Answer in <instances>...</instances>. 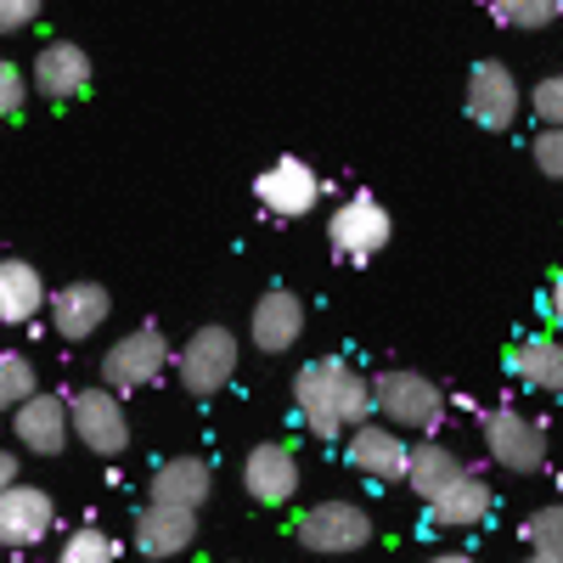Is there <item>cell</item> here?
I'll list each match as a JSON object with an SVG mask.
<instances>
[{"mask_svg": "<svg viewBox=\"0 0 563 563\" xmlns=\"http://www.w3.org/2000/svg\"><path fill=\"white\" fill-rule=\"evenodd\" d=\"M294 406H299V422L316 440H344L366 417H378V406H372V378H361V372L339 355H321V361L299 366Z\"/></svg>", "mask_w": 563, "mask_h": 563, "instance_id": "obj_1", "label": "cell"}, {"mask_svg": "<svg viewBox=\"0 0 563 563\" xmlns=\"http://www.w3.org/2000/svg\"><path fill=\"white\" fill-rule=\"evenodd\" d=\"M372 406H378V417L395 422L400 434H434L440 417H445L440 384L422 378V372H406V366H389L372 378Z\"/></svg>", "mask_w": 563, "mask_h": 563, "instance_id": "obj_2", "label": "cell"}, {"mask_svg": "<svg viewBox=\"0 0 563 563\" xmlns=\"http://www.w3.org/2000/svg\"><path fill=\"white\" fill-rule=\"evenodd\" d=\"M238 361H243L238 333H231V327H220V321H209V327H198V333L175 350V378H180L186 395L214 400L231 378H238Z\"/></svg>", "mask_w": 563, "mask_h": 563, "instance_id": "obj_3", "label": "cell"}, {"mask_svg": "<svg viewBox=\"0 0 563 563\" xmlns=\"http://www.w3.org/2000/svg\"><path fill=\"white\" fill-rule=\"evenodd\" d=\"M389 238H395V220H389V209L372 198V192L344 198V203L333 209V220H327V243H333V254L350 260V265L378 260V254L389 249Z\"/></svg>", "mask_w": 563, "mask_h": 563, "instance_id": "obj_4", "label": "cell"}, {"mask_svg": "<svg viewBox=\"0 0 563 563\" xmlns=\"http://www.w3.org/2000/svg\"><path fill=\"white\" fill-rule=\"evenodd\" d=\"M169 361L175 355H169V339L158 333V327H130V333L113 339L108 355H102V384L113 395H135V389L158 384L169 372Z\"/></svg>", "mask_w": 563, "mask_h": 563, "instance_id": "obj_5", "label": "cell"}, {"mask_svg": "<svg viewBox=\"0 0 563 563\" xmlns=\"http://www.w3.org/2000/svg\"><path fill=\"white\" fill-rule=\"evenodd\" d=\"M299 541H305V552H321V558L361 552L372 541V512L361 501H350V496L316 501V507H305V519H299Z\"/></svg>", "mask_w": 563, "mask_h": 563, "instance_id": "obj_6", "label": "cell"}, {"mask_svg": "<svg viewBox=\"0 0 563 563\" xmlns=\"http://www.w3.org/2000/svg\"><path fill=\"white\" fill-rule=\"evenodd\" d=\"M462 108L479 130H512V119H519V108H525L519 74H512L507 63H496V57H479L474 68H467Z\"/></svg>", "mask_w": 563, "mask_h": 563, "instance_id": "obj_7", "label": "cell"}, {"mask_svg": "<svg viewBox=\"0 0 563 563\" xmlns=\"http://www.w3.org/2000/svg\"><path fill=\"white\" fill-rule=\"evenodd\" d=\"M479 429H485V451L507 467V474H541L547 467V429L530 422L525 411L496 406V411H485Z\"/></svg>", "mask_w": 563, "mask_h": 563, "instance_id": "obj_8", "label": "cell"}, {"mask_svg": "<svg viewBox=\"0 0 563 563\" xmlns=\"http://www.w3.org/2000/svg\"><path fill=\"white\" fill-rule=\"evenodd\" d=\"M68 411H74V434H79V445L85 451H97V456H124V445H130V417H124V395H113L108 384L102 389H79L74 400H68Z\"/></svg>", "mask_w": 563, "mask_h": 563, "instance_id": "obj_9", "label": "cell"}, {"mask_svg": "<svg viewBox=\"0 0 563 563\" xmlns=\"http://www.w3.org/2000/svg\"><path fill=\"white\" fill-rule=\"evenodd\" d=\"M254 198H260V209L276 214V220H305V214L316 209V198H321V175H316L305 158L288 153V158H276V164L260 169Z\"/></svg>", "mask_w": 563, "mask_h": 563, "instance_id": "obj_10", "label": "cell"}, {"mask_svg": "<svg viewBox=\"0 0 563 563\" xmlns=\"http://www.w3.org/2000/svg\"><path fill=\"white\" fill-rule=\"evenodd\" d=\"M350 467L361 479L372 485H406V467H411V445L400 440L395 422H361V429H350Z\"/></svg>", "mask_w": 563, "mask_h": 563, "instance_id": "obj_11", "label": "cell"}, {"mask_svg": "<svg viewBox=\"0 0 563 563\" xmlns=\"http://www.w3.org/2000/svg\"><path fill=\"white\" fill-rule=\"evenodd\" d=\"M45 316H52V333L63 344H85L90 333H102V321L113 316V299L102 282H63V288L45 299Z\"/></svg>", "mask_w": 563, "mask_h": 563, "instance_id": "obj_12", "label": "cell"}, {"mask_svg": "<svg viewBox=\"0 0 563 563\" xmlns=\"http://www.w3.org/2000/svg\"><path fill=\"white\" fill-rule=\"evenodd\" d=\"M52 525H57V501H52V490L23 485V479H18L12 490H0V547L23 552V547H34V541L52 536Z\"/></svg>", "mask_w": 563, "mask_h": 563, "instance_id": "obj_13", "label": "cell"}, {"mask_svg": "<svg viewBox=\"0 0 563 563\" xmlns=\"http://www.w3.org/2000/svg\"><path fill=\"white\" fill-rule=\"evenodd\" d=\"M12 434H18V445L23 451H34V456H57V451H68V434H74V411H68V400L63 395H29L18 411H12Z\"/></svg>", "mask_w": 563, "mask_h": 563, "instance_id": "obj_14", "label": "cell"}, {"mask_svg": "<svg viewBox=\"0 0 563 563\" xmlns=\"http://www.w3.org/2000/svg\"><path fill=\"white\" fill-rule=\"evenodd\" d=\"M243 490L260 501V507H282V501H294L299 496V456L294 445H282V440H265L243 456Z\"/></svg>", "mask_w": 563, "mask_h": 563, "instance_id": "obj_15", "label": "cell"}, {"mask_svg": "<svg viewBox=\"0 0 563 563\" xmlns=\"http://www.w3.org/2000/svg\"><path fill=\"white\" fill-rule=\"evenodd\" d=\"M192 541H198V507L147 501L135 512V552L141 558H180Z\"/></svg>", "mask_w": 563, "mask_h": 563, "instance_id": "obj_16", "label": "cell"}, {"mask_svg": "<svg viewBox=\"0 0 563 563\" xmlns=\"http://www.w3.org/2000/svg\"><path fill=\"white\" fill-rule=\"evenodd\" d=\"M249 339L265 350V355H288L299 339H305V299L294 288H271L260 294L254 316H249Z\"/></svg>", "mask_w": 563, "mask_h": 563, "instance_id": "obj_17", "label": "cell"}, {"mask_svg": "<svg viewBox=\"0 0 563 563\" xmlns=\"http://www.w3.org/2000/svg\"><path fill=\"white\" fill-rule=\"evenodd\" d=\"M34 90L45 102H74L90 90V57H85V45L74 40H52V45H40V57H34Z\"/></svg>", "mask_w": 563, "mask_h": 563, "instance_id": "obj_18", "label": "cell"}, {"mask_svg": "<svg viewBox=\"0 0 563 563\" xmlns=\"http://www.w3.org/2000/svg\"><path fill=\"white\" fill-rule=\"evenodd\" d=\"M507 366H512V378H519L525 389L536 395H563V339L552 333H530L507 350Z\"/></svg>", "mask_w": 563, "mask_h": 563, "instance_id": "obj_19", "label": "cell"}, {"mask_svg": "<svg viewBox=\"0 0 563 563\" xmlns=\"http://www.w3.org/2000/svg\"><path fill=\"white\" fill-rule=\"evenodd\" d=\"M422 507H429V519H434L440 530H474V525H485V519H490L496 490H490L479 474H462L456 485H445L434 501H422Z\"/></svg>", "mask_w": 563, "mask_h": 563, "instance_id": "obj_20", "label": "cell"}, {"mask_svg": "<svg viewBox=\"0 0 563 563\" xmlns=\"http://www.w3.org/2000/svg\"><path fill=\"white\" fill-rule=\"evenodd\" d=\"M209 490H214V474L203 456H169L147 479V501H175V507H203Z\"/></svg>", "mask_w": 563, "mask_h": 563, "instance_id": "obj_21", "label": "cell"}, {"mask_svg": "<svg viewBox=\"0 0 563 563\" xmlns=\"http://www.w3.org/2000/svg\"><path fill=\"white\" fill-rule=\"evenodd\" d=\"M45 299H52L45 294V276L29 260H0V321L23 327L45 310Z\"/></svg>", "mask_w": 563, "mask_h": 563, "instance_id": "obj_22", "label": "cell"}, {"mask_svg": "<svg viewBox=\"0 0 563 563\" xmlns=\"http://www.w3.org/2000/svg\"><path fill=\"white\" fill-rule=\"evenodd\" d=\"M467 474L462 467V456L456 451H445L440 440H422V445H411V467H406V490L411 496H422V501H434L445 485H456Z\"/></svg>", "mask_w": 563, "mask_h": 563, "instance_id": "obj_23", "label": "cell"}, {"mask_svg": "<svg viewBox=\"0 0 563 563\" xmlns=\"http://www.w3.org/2000/svg\"><path fill=\"white\" fill-rule=\"evenodd\" d=\"M29 395H40L34 361H29L23 350H0V411H18Z\"/></svg>", "mask_w": 563, "mask_h": 563, "instance_id": "obj_24", "label": "cell"}, {"mask_svg": "<svg viewBox=\"0 0 563 563\" xmlns=\"http://www.w3.org/2000/svg\"><path fill=\"white\" fill-rule=\"evenodd\" d=\"M490 12L507 29H547L563 12V0H490Z\"/></svg>", "mask_w": 563, "mask_h": 563, "instance_id": "obj_25", "label": "cell"}, {"mask_svg": "<svg viewBox=\"0 0 563 563\" xmlns=\"http://www.w3.org/2000/svg\"><path fill=\"white\" fill-rule=\"evenodd\" d=\"M525 541H530L536 552L563 558V501H547V507L530 512V519H525Z\"/></svg>", "mask_w": 563, "mask_h": 563, "instance_id": "obj_26", "label": "cell"}, {"mask_svg": "<svg viewBox=\"0 0 563 563\" xmlns=\"http://www.w3.org/2000/svg\"><path fill=\"white\" fill-rule=\"evenodd\" d=\"M52 563H113V541H108L102 530H74V536L57 547Z\"/></svg>", "mask_w": 563, "mask_h": 563, "instance_id": "obj_27", "label": "cell"}, {"mask_svg": "<svg viewBox=\"0 0 563 563\" xmlns=\"http://www.w3.org/2000/svg\"><path fill=\"white\" fill-rule=\"evenodd\" d=\"M530 158L547 180H563V124H541V135L530 141Z\"/></svg>", "mask_w": 563, "mask_h": 563, "instance_id": "obj_28", "label": "cell"}, {"mask_svg": "<svg viewBox=\"0 0 563 563\" xmlns=\"http://www.w3.org/2000/svg\"><path fill=\"white\" fill-rule=\"evenodd\" d=\"M530 113L541 124H563V74H547L530 85Z\"/></svg>", "mask_w": 563, "mask_h": 563, "instance_id": "obj_29", "label": "cell"}, {"mask_svg": "<svg viewBox=\"0 0 563 563\" xmlns=\"http://www.w3.org/2000/svg\"><path fill=\"white\" fill-rule=\"evenodd\" d=\"M23 102H29V74H23L18 63L0 57V119L23 113Z\"/></svg>", "mask_w": 563, "mask_h": 563, "instance_id": "obj_30", "label": "cell"}, {"mask_svg": "<svg viewBox=\"0 0 563 563\" xmlns=\"http://www.w3.org/2000/svg\"><path fill=\"white\" fill-rule=\"evenodd\" d=\"M40 18V0H0V34H23Z\"/></svg>", "mask_w": 563, "mask_h": 563, "instance_id": "obj_31", "label": "cell"}, {"mask_svg": "<svg viewBox=\"0 0 563 563\" xmlns=\"http://www.w3.org/2000/svg\"><path fill=\"white\" fill-rule=\"evenodd\" d=\"M547 316L558 321V333H563V271L547 282Z\"/></svg>", "mask_w": 563, "mask_h": 563, "instance_id": "obj_32", "label": "cell"}, {"mask_svg": "<svg viewBox=\"0 0 563 563\" xmlns=\"http://www.w3.org/2000/svg\"><path fill=\"white\" fill-rule=\"evenodd\" d=\"M12 485H18V456L0 451V490H12Z\"/></svg>", "mask_w": 563, "mask_h": 563, "instance_id": "obj_33", "label": "cell"}, {"mask_svg": "<svg viewBox=\"0 0 563 563\" xmlns=\"http://www.w3.org/2000/svg\"><path fill=\"white\" fill-rule=\"evenodd\" d=\"M429 563H479V558H467V552H434Z\"/></svg>", "mask_w": 563, "mask_h": 563, "instance_id": "obj_34", "label": "cell"}, {"mask_svg": "<svg viewBox=\"0 0 563 563\" xmlns=\"http://www.w3.org/2000/svg\"><path fill=\"white\" fill-rule=\"evenodd\" d=\"M525 563H563V558H552V552H536V547H530V558H525Z\"/></svg>", "mask_w": 563, "mask_h": 563, "instance_id": "obj_35", "label": "cell"}]
</instances>
